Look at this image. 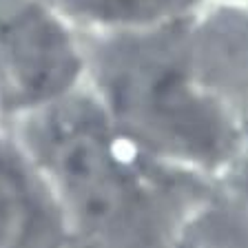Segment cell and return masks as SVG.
Listing matches in <instances>:
<instances>
[{"mask_svg":"<svg viewBox=\"0 0 248 248\" xmlns=\"http://www.w3.org/2000/svg\"><path fill=\"white\" fill-rule=\"evenodd\" d=\"M7 126L49 193L62 248H186L208 180L140 151L84 84Z\"/></svg>","mask_w":248,"mask_h":248,"instance_id":"6da1fadb","label":"cell"},{"mask_svg":"<svg viewBox=\"0 0 248 248\" xmlns=\"http://www.w3.org/2000/svg\"><path fill=\"white\" fill-rule=\"evenodd\" d=\"M193 18L129 33H80L84 87L140 151L211 180L239 146L248 120L204 78Z\"/></svg>","mask_w":248,"mask_h":248,"instance_id":"7a4b0ae2","label":"cell"},{"mask_svg":"<svg viewBox=\"0 0 248 248\" xmlns=\"http://www.w3.org/2000/svg\"><path fill=\"white\" fill-rule=\"evenodd\" d=\"M0 248H62L49 193L5 122H0Z\"/></svg>","mask_w":248,"mask_h":248,"instance_id":"3957f363","label":"cell"},{"mask_svg":"<svg viewBox=\"0 0 248 248\" xmlns=\"http://www.w3.org/2000/svg\"><path fill=\"white\" fill-rule=\"evenodd\" d=\"M193 45L204 78L248 120V2H206L193 18Z\"/></svg>","mask_w":248,"mask_h":248,"instance_id":"277c9868","label":"cell"},{"mask_svg":"<svg viewBox=\"0 0 248 248\" xmlns=\"http://www.w3.org/2000/svg\"><path fill=\"white\" fill-rule=\"evenodd\" d=\"M186 248H248V124L231 160L206 182Z\"/></svg>","mask_w":248,"mask_h":248,"instance_id":"5b68a950","label":"cell"},{"mask_svg":"<svg viewBox=\"0 0 248 248\" xmlns=\"http://www.w3.org/2000/svg\"><path fill=\"white\" fill-rule=\"evenodd\" d=\"M82 36L155 29L193 18L206 0H42Z\"/></svg>","mask_w":248,"mask_h":248,"instance_id":"8992f818","label":"cell"},{"mask_svg":"<svg viewBox=\"0 0 248 248\" xmlns=\"http://www.w3.org/2000/svg\"><path fill=\"white\" fill-rule=\"evenodd\" d=\"M206 2H222V5H242V2H248V0H206Z\"/></svg>","mask_w":248,"mask_h":248,"instance_id":"52a82bcc","label":"cell"}]
</instances>
